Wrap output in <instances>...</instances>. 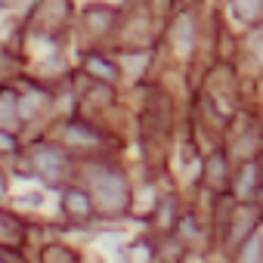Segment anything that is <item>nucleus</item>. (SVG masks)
<instances>
[{
    "mask_svg": "<svg viewBox=\"0 0 263 263\" xmlns=\"http://www.w3.org/2000/svg\"><path fill=\"white\" fill-rule=\"evenodd\" d=\"M90 180H93V192H96V198H99L108 211H111V208H124V204H127V183H124V177H121V174L96 167V171L90 174Z\"/></svg>",
    "mask_w": 263,
    "mask_h": 263,
    "instance_id": "f257e3e1",
    "label": "nucleus"
},
{
    "mask_svg": "<svg viewBox=\"0 0 263 263\" xmlns=\"http://www.w3.org/2000/svg\"><path fill=\"white\" fill-rule=\"evenodd\" d=\"M34 167H37L44 177L56 180V177L65 171V155H62V149H56V146H41V149H34Z\"/></svg>",
    "mask_w": 263,
    "mask_h": 263,
    "instance_id": "f03ea898",
    "label": "nucleus"
},
{
    "mask_svg": "<svg viewBox=\"0 0 263 263\" xmlns=\"http://www.w3.org/2000/svg\"><path fill=\"white\" fill-rule=\"evenodd\" d=\"M62 208H65V214H71V217H87V214L93 211V201H90V195H87L84 189H65Z\"/></svg>",
    "mask_w": 263,
    "mask_h": 263,
    "instance_id": "7ed1b4c3",
    "label": "nucleus"
},
{
    "mask_svg": "<svg viewBox=\"0 0 263 263\" xmlns=\"http://www.w3.org/2000/svg\"><path fill=\"white\" fill-rule=\"evenodd\" d=\"M192 41H195V25H192L189 16H183V19L174 25V44H177L180 53H189V50H192Z\"/></svg>",
    "mask_w": 263,
    "mask_h": 263,
    "instance_id": "20e7f679",
    "label": "nucleus"
},
{
    "mask_svg": "<svg viewBox=\"0 0 263 263\" xmlns=\"http://www.w3.org/2000/svg\"><path fill=\"white\" fill-rule=\"evenodd\" d=\"M87 71L96 74V78H102V81H111V78H115V65H108V62L99 59V56H90V59H87Z\"/></svg>",
    "mask_w": 263,
    "mask_h": 263,
    "instance_id": "39448f33",
    "label": "nucleus"
},
{
    "mask_svg": "<svg viewBox=\"0 0 263 263\" xmlns=\"http://www.w3.org/2000/svg\"><path fill=\"white\" fill-rule=\"evenodd\" d=\"M260 251H263V235H254L241 251V263H260Z\"/></svg>",
    "mask_w": 263,
    "mask_h": 263,
    "instance_id": "423d86ee",
    "label": "nucleus"
},
{
    "mask_svg": "<svg viewBox=\"0 0 263 263\" xmlns=\"http://www.w3.org/2000/svg\"><path fill=\"white\" fill-rule=\"evenodd\" d=\"M0 124H4V127L16 124V105H13V99H0Z\"/></svg>",
    "mask_w": 263,
    "mask_h": 263,
    "instance_id": "0eeeda50",
    "label": "nucleus"
},
{
    "mask_svg": "<svg viewBox=\"0 0 263 263\" xmlns=\"http://www.w3.org/2000/svg\"><path fill=\"white\" fill-rule=\"evenodd\" d=\"M251 186H254V167H245V174H241V186H238V192H241V195H248V192H251Z\"/></svg>",
    "mask_w": 263,
    "mask_h": 263,
    "instance_id": "6e6552de",
    "label": "nucleus"
},
{
    "mask_svg": "<svg viewBox=\"0 0 263 263\" xmlns=\"http://www.w3.org/2000/svg\"><path fill=\"white\" fill-rule=\"evenodd\" d=\"M0 149H4V152H10V149H16V140H13L10 134H4V130H0Z\"/></svg>",
    "mask_w": 263,
    "mask_h": 263,
    "instance_id": "1a4fd4ad",
    "label": "nucleus"
},
{
    "mask_svg": "<svg viewBox=\"0 0 263 263\" xmlns=\"http://www.w3.org/2000/svg\"><path fill=\"white\" fill-rule=\"evenodd\" d=\"M257 53H260V59H263V41H260V44H257Z\"/></svg>",
    "mask_w": 263,
    "mask_h": 263,
    "instance_id": "9d476101",
    "label": "nucleus"
},
{
    "mask_svg": "<svg viewBox=\"0 0 263 263\" xmlns=\"http://www.w3.org/2000/svg\"><path fill=\"white\" fill-rule=\"evenodd\" d=\"M4 189H7V183H4V177H0V192H4Z\"/></svg>",
    "mask_w": 263,
    "mask_h": 263,
    "instance_id": "9b49d317",
    "label": "nucleus"
}]
</instances>
